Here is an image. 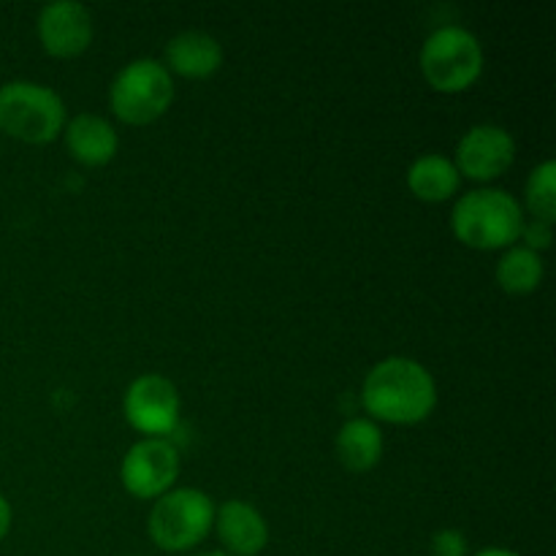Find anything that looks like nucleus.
Segmentation results:
<instances>
[{
    "mask_svg": "<svg viewBox=\"0 0 556 556\" xmlns=\"http://www.w3.org/2000/svg\"><path fill=\"white\" fill-rule=\"evenodd\" d=\"M362 405L375 424L413 427L427 421L438 407V383L416 358L389 356L364 378Z\"/></svg>",
    "mask_w": 556,
    "mask_h": 556,
    "instance_id": "1",
    "label": "nucleus"
},
{
    "mask_svg": "<svg viewBox=\"0 0 556 556\" xmlns=\"http://www.w3.org/2000/svg\"><path fill=\"white\" fill-rule=\"evenodd\" d=\"M525 210L503 188H478L459 195L451 210V228L472 250H508L519 242Z\"/></svg>",
    "mask_w": 556,
    "mask_h": 556,
    "instance_id": "2",
    "label": "nucleus"
},
{
    "mask_svg": "<svg viewBox=\"0 0 556 556\" xmlns=\"http://www.w3.org/2000/svg\"><path fill=\"white\" fill-rule=\"evenodd\" d=\"M418 65L427 85L438 92H465L481 79L483 47L465 25H443L427 36L418 52Z\"/></svg>",
    "mask_w": 556,
    "mask_h": 556,
    "instance_id": "3",
    "label": "nucleus"
},
{
    "mask_svg": "<svg viewBox=\"0 0 556 556\" xmlns=\"http://www.w3.org/2000/svg\"><path fill=\"white\" fill-rule=\"evenodd\" d=\"M215 508V500L201 489H172L152 503L150 519H147L150 541L166 554L193 552L210 538Z\"/></svg>",
    "mask_w": 556,
    "mask_h": 556,
    "instance_id": "4",
    "label": "nucleus"
},
{
    "mask_svg": "<svg viewBox=\"0 0 556 556\" xmlns=\"http://www.w3.org/2000/svg\"><path fill=\"white\" fill-rule=\"evenodd\" d=\"M65 128V103L58 90L38 81L0 85V130L25 144H47Z\"/></svg>",
    "mask_w": 556,
    "mask_h": 556,
    "instance_id": "5",
    "label": "nucleus"
},
{
    "mask_svg": "<svg viewBox=\"0 0 556 556\" xmlns=\"http://www.w3.org/2000/svg\"><path fill=\"white\" fill-rule=\"evenodd\" d=\"M174 79L155 58H136L117 71L109 87V106L125 125H150L168 112Z\"/></svg>",
    "mask_w": 556,
    "mask_h": 556,
    "instance_id": "6",
    "label": "nucleus"
},
{
    "mask_svg": "<svg viewBox=\"0 0 556 556\" xmlns=\"http://www.w3.org/2000/svg\"><path fill=\"white\" fill-rule=\"evenodd\" d=\"M179 478V451L168 438L136 440L123 456L119 481L139 500H157L172 492Z\"/></svg>",
    "mask_w": 556,
    "mask_h": 556,
    "instance_id": "7",
    "label": "nucleus"
},
{
    "mask_svg": "<svg viewBox=\"0 0 556 556\" xmlns=\"http://www.w3.org/2000/svg\"><path fill=\"white\" fill-rule=\"evenodd\" d=\"M182 400L163 375H139L123 394V416L144 438H168L177 429Z\"/></svg>",
    "mask_w": 556,
    "mask_h": 556,
    "instance_id": "8",
    "label": "nucleus"
},
{
    "mask_svg": "<svg viewBox=\"0 0 556 556\" xmlns=\"http://www.w3.org/2000/svg\"><path fill=\"white\" fill-rule=\"evenodd\" d=\"M516 161V141L503 125L481 123L472 125L456 144L454 166L459 177L476 179V182H494Z\"/></svg>",
    "mask_w": 556,
    "mask_h": 556,
    "instance_id": "9",
    "label": "nucleus"
},
{
    "mask_svg": "<svg viewBox=\"0 0 556 556\" xmlns=\"http://www.w3.org/2000/svg\"><path fill=\"white\" fill-rule=\"evenodd\" d=\"M36 33L52 58H76L92 43L96 25L90 9L79 0H52L38 11Z\"/></svg>",
    "mask_w": 556,
    "mask_h": 556,
    "instance_id": "10",
    "label": "nucleus"
},
{
    "mask_svg": "<svg viewBox=\"0 0 556 556\" xmlns=\"http://www.w3.org/2000/svg\"><path fill=\"white\" fill-rule=\"evenodd\" d=\"M228 556H258L269 546V525L255 505L244 500H226L215 508V525Z\"/></svg>",
    "mask_w": 556,
    "mask_h": 556,
    "instance_id": "11",
    "label": "nucleus"
},
{
    "mask_svg": "<svg viewBox=\"0 0 556 556\" xmlns=\"http://www.w3.org/2000/svg\"><path fill=\"white\" fill-rule=\"evenodd\" d=\"M223 60V43L204 30L177 33L163 49V65L168 74H179L185 79H210L220 71Z\"/></svg>",
    "mask_w": 556,
    "mask_h": 556,
    "instance_id": "12",
    "label": "nucleus"
},
{
    "mask_svg": "<svg viewBox=\"0 0 556 556\" xmlns=\"http://www.w3.org/2000/svg\"><path fill=\"white\" fill-rule=\"evenodd\" d=\"M63 134L71 157L79 161L81 166H106L119 150L117 128L106 117H101V114H76V117L65 123Z\"/></svg>",
    "mask_w": 556,
    "mask_h": 556,
    "instance_id": "13",
    "label": "nucleus"
},
{
    "mask_svg": "<svg viewBox=\"0 0 556 556\" xmlns=\"http://www.w3.org/2000/svg\"><path fill=\"white\" fill-rule=\"evenodd\" d=\"M405 179L410 193L418 201H427V204H443V201L454 199L462 185L454 161L440 155V152H424V155H418L410 163V168H407Z\"/></svg>",
    "mask_w": 556,
    "mask_h": 556,
    "instance_id": "14",
    "label": "nucleus"
},
{
    "mask_svg": "<svg viewBox=\"0 0 556 556\" xmlns=\"http://www.w3.org/2000/svg\"><path fill=\"white\" fill-rule=\"evenodd\" d=\"M337 459L348 467L351 472H367L378 467L380 456H383V432L372 418H348L340 427L334 440Z\"/></svg>",
    "mask_w": 556,
    "mask_h": 556,
    "instance_id": "15",
    "label": "nucleus"
},
{
    "mask_svg": "<svg viewBox=\"0 0 556 556\" xmlns=\"http://www.w3.org/2000/svg\"><path fill=\"white\" fill-rule=\"evenodd\" d=\"M543 277H546V264L543 255L535 250L525 248V244H514L500 255L497 266H494V280L510 296H527L541 288Z\"/></svg>",
    "mask_w": 556,
    "mask_h": 556,
    "instance_id": "16",
    "label": "nucleus"
},
{
    "mask_svg": "<svg viewBox=\"0 0 556 556\" xmlns=\"http://www.w3.org/2000/svg\"><path fill=\"white\" fill-rule=\"evenodd\" d=\"M525 206L535 220L552 223L556 220V161L538 163L530 172L525 185ZM521 206V210H525Z\"/></svg>",
    "mask_w": 556,
    "mask_h": 556,
    "instance_id": "17",
    "label": "nucleus"
},
{
    "mask_svg": "<svg viewBox=\"0 0 556 556\" xmlns=\"http://www.w3.org/2000/svg\"><path fill=\"white\" fill-rule=\"evenodd\" d=\"M429 556H470L465 532L454 530V527L438 530L429 543Z\"/></svg>",
    "mask_w": 556,
    "mask_h": 556,
    "instance_id": "18",
    "label": "nucleus"
},
{
    "mask_svg": "<svg viewBox=\"0 0 556 556\" xmlns=\"http://www.w3.org/2000/svg\"><path fill=\"white\" fill-rule=\"evenodd\" d=\"M552 228H554L552 223L535 220V217H532V220H527V217H525V223H521L519 239H525V248L535 250V253H543V250H546L548 244H552V239H554Z\"/></svg>",
    "mask_w": 556,
    "mask_h": 556,
    "instance_id": "19",
    "label": "nucleus"
},
{
    "mask_svg": "<svg viewBox=\"0 0 556 556\" xmlns=\"http://www.w3.org/2000/svg\"><path fill=\"white\" fill-rule=\"evenodd\" d=\"M11 521H14V510H11L9 500L0 494V541L11 532Z\"/></svg>",
    "mask_w": 556,
    "mask_h": 556,
    "instance_id": "20",
    "label": "nucleus"
},
{
    "mask_svg": "<svg viewBox=\"0 0 556 556\" xmlns=\"http://www.w3.org/2000/svg\"><path fill=\"white\" fill-rule=\"evenodd\" d=\"M472 556H521V554L510 552V548H503V546H486V548H481V552H476Z\"/></svg>",
    "mask_w": 556,
    "mask_h": 556,
    "instance_id": "21",
    "label": "nucleus"
},
{
    "mask_svg": "<svg viewBox=\"0 0 556 556\" xmlns=\"http://www.w3.org/2000/svg\"><path fill=\"white\" fill-rule=\"evenodd\" d=\"M193 556H228L226 552H201V554H193Z\"/></svg>",
    "mask_w": 556,
    "mask_h": 556,
    "instance_id": "22",
    "label": "nucleus"
}]
</instances>
